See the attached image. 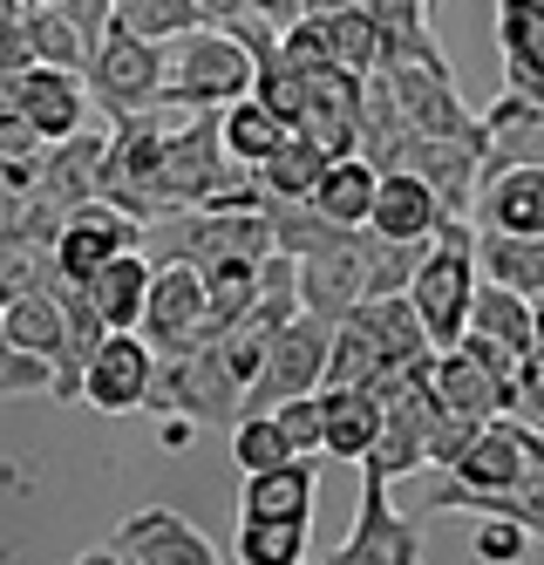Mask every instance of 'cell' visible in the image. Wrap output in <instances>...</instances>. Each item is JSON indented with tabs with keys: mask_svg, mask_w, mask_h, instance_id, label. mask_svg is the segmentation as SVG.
Returning <instances> with one entry per match:
<instances>
[{
	"mask_svg": "<svg viewBox=\"0 0 544 565\" xmlns=\"http://www.w3.org/2000/svg\"><path fill=\"white\" fill-rule=\"evenodd\" d=\"M374 171L367 157H333V164L320 171V184H313V198L307 205L333 225V232H367V205H374Z\"/></svg>",
	"mask_w": 544,
	"mask_h": 565,
	"instance_id": "23",
	"label": "cell"
},
{
	"mask_svg": "<svg viewBox=\"0 0 544 565\" xmlns=\"http://www.w3.org/2000/svg\"><path fill=\"white\" fill-rule=\"evenodd\" d=\"M232 558H238V565H307V524H259V518H238Z\"/></svg>",
	"mask_w": 544,
	"mask_h": 565,
	"instance_id": "30",
	"label": "cell"
},
{
	"mask_svg": "<svg viewBox=\"0 0 544 565\" xmlns=\"http://www.w3.org/2000/svg\"><path fill=\"white\" fill-rule=\"evenodd\" d=\"M198 14H204V28H232L253 14V0H198Z\"/></svg>",
	"mask_w": 544,
	"mask_h": 565,
	"instance_id": "37",
	"label": "cell"
},
{
	"mask_svg": "<svg viewBox=\"0 0 544 565\" xmlns=\"http://www.w3.org/2000/svg\"><path fill=\"white\" fill-rule=\"evenodd\" d=\"M49 388H55V375L34 354L8 348V334H0V395H49Z\"/></svg>",
	"mask_w": 544,
	"mask_h": 565,
	"instance_id": "34",
	"label": "cell"
},
{
	"mask_svg": "<svg viewBox=\"0 0 544 565\" xmlns=\"http://www.w3.org/2000/svg\"><path fill=\"white\" fill-rule=\"evenodd\" d=\"M313 457H292L279 470L245 477L238 491V518H259V524H313Z\"/></svg>",
	"mask_w": 544,
	"mask_h": 565,
	"instance_id": "18",
	"label": "cell"
},
{
	"mask_svg": "<svg viewBox=\"0 0 544 565\" xmlns=\"http://www.w3.org/2000/svg\"><path fill=\"white\" fill-rule=\"evenodd\" d=\"M55 8H62V21L82 34V49L96 55V42L109 34V8H116V0H55Z\"/></svg>",
	"mask_w": 544,
	"mask_h": 565,
	"instance_id": "35",
	"label": "cell"
},
{
	"mask_svg": "<svg viewBox=\"0 0 544 565\" xmlns=\"http://www.w3.org/2000/svg\"><path fill=\"white\" fill-rule=\"evenodd\" d=\"M122 253H143V225H137L130 212H116L109 198H82V205L62 212V225H55L49 266H55V279L82 287L89 273H103V266L122 259Z\"/></svg>",
	"mask_w": 544,
	"mask_h": 565,
	"instance_id": "6",
	"label": "cell"
},
{
	"mask_svg": "<svg viewBox=\"0 0 544 565\" xmlns=\"http://www.w3.org/2000/svg\"><path fill=\"white\" fill-rule=\"evenodd\" d=\"M477 218H483V232L544 238V164L490 171V178L477 184Z\"/></svg>",
	"mask_w": 544,
	"mask_h": 565,
	"instance_id": "16",
	"label": "cell"
},
{
	"mask_svg": "<svg viewBox=\"0 0 544 565\" xmlns=\"http://www.w3.org/2000/svg\"><path fill=\"white\" fill-rule=\"evenodd\" d=\"M395 171L423 178L436 191L442 218H470L477 205V184H483V143H456V137H408Z\"/></svg>",
	"mask_w": 544,
	"mask_h": 565,
	"instance_id": "13",
	"label": "cell"
},
{
	"mask_svg": "<svg viewBox=\"0 0 544 565\" xmlns=\"http://www.w3.org/2000/svg\"><path fill=\"white\" fill-rule=\"evenodd\" d=\"M477 225L470 218H442L436 238L423 246V259H415L402 300L415 307V320H423L429 348H456L463 341V320H470V300H477V253H470Z\"/></svg>",
	"mask_w": 544,
	"mask_h": 565,
	"instance_id": "2",
	"label": "cell"
},
{
	"mask_svg": "<svg viewBox=\"0 0 544 565\" xmlns=\"http://www.w3.org/2000/svg\"><path fill=\"white\" fill-rule=\"evenodd\" d=\"M191 28H204L198 0H116L109 8V34H130V42H150V49L184 42Z\"/></svg>",
	"mask_w": 544,
	"mask_h": 565,
	"instance_id": "25",
	"label": "cell"
},
{
	"mask_svg": "<svg viewBox=\"0 0 544 565\" xmlns=\"http://www.w3.org/2000/svg\"><path fill=\"white\" fill-rule=\"evenodd\" d=\"M232 463H238L245 477H259V470H279V463H292V450H286L279 423H273V416H259V409H245V416L232 423Z\"/></svg>",
	"mask_w": 544,
	"mask_h": 565,
	"instance_id": "31",
	"label": "cell"
},
{
	"mask_svg": "<svg viewBox=\"0 0 544 565\" xmlns=\"http://www.w3.org/2000/svg\"><path fill=\"white\" fill-rule=\"evenodd\" d=\"M82 75H89V103L109 109V124L116 116H143V109L163 103V49L130 42V34H103L96 55L82 62Z\"/></svg>",
	"mask_w": 544,
	"mask_h": 565,
	"instance_id": "9",
	"label": "cell"
},
{
	"mask_svg": "<svg viewBox=\"0 0 544 565\" xmlns=\"http://www.w3.org/2000/svg\"><path fill=\"white\" fill-rule=\"evenodd\" d=\"M137 334L157 348V361L204 348V273L184 259H150V294H143V320Z\"/></svg>",
	"mask_w": 544,
	"mask_h": 565,
	"instance_id": "8",
	"label": "cell"
},
{
	"mask_svg": "<svg viewBox=\"0 0 544 565\" xmlns=\"http://www.w3.org/2000/svg\"><path fill=\"white\" fill-rule=\"evenodd\" d=\"M544 470V436L518 416H490L470 450L449 463V483L436 491V511L449 518H511V498Z\"/></svg>",
	"mask_w": 544,
	"mask_h": 565,
	"instance_id": "1",
	"label": "cell"
},
{
	"mask_svg": "<svg viewBox=\"0 0 544 565\" xmlns=\"http://www.w3.org/2000/svg\"><path fill=\"white\" fill-rule=\"evenodd\" d=\"M0 109H14L28 124V137L49 150V143L82 130L89 89H82V75H68V68H14V75H0Z\"/></svg>",
	"mask_w": 544,
	"mask_h": 565,
	"instance_id": "10",
	"label": "cell"
},
{
	"mask_svg": "<svg viewBox=\"0 0 544 565\" xmlns=\"http://www.w3.org/2000/svg\"><path fill=\"white\" fill-rule=\"evenodd\" d=\"M382 436V402L374 388H320V450L341 457V463H361Z\"/></svg>",
	"mask_w": 544,
	"mask_h": 565,
	"instance_id": "20",
	"label": "cell"
},
{
	"mask_svg": "<svg viewBox=\"0 0 544 565\" xmlns=\"http://www.w3.org/2000/svg\"><path fill=\"white\" fill-rule=\"evenodd\" d=\"M253 14H259V21H273V28L286 34L292 21H300V14H307V0H253Z\"/></svg>",
	"mask_w": 544,
	"mask_h": 565,
	"instance_id": "38",
	"label": "cell"
},
{
	"mask_svg": "<svg viewBox=\"0 0 544 565\" xmlns=\"http://www.w3.org/2000/svg\"><path fill=\"white\" fill-rule=\"evenodd\" d=\"M279 143H286V124H279L273 109H259L253 96H238V103H225V109H218V150H225V164L259 171Z\"/></svg>",
	"mask_w": 544,
	"mask_h": 565,
	"instance_id": "24",
	"label": "cell"
},
{
	"mask_svg": "<svg viewBox=\"0 0 544 565\" xmlns=\"http://www.w3.org/2000/svg\"><path fill=\"white\" fill-rule=\"evenodd\" d=\"M143 409H157V416L178 409L191 429H204V423H238L245 416V382L232 375V361L218 354V341H204L191 354L157 361V382H150Z\"/></svg>",
	"mask_w": 544,
	"mask_h": 565,
	"instance_id": "4",
	"label": "cell"
},
{
	"mask_svg": "<svg viewBox=\"0 0 544 565\" xmlns=\"http://www.w3.org/2000/svg\"><path fill=\"white\" fill-rule=\"evenodd\" d=\"M320 171H327V157H320L300 130H286V143L266 157L253 178H259V198H266V205H307L313 184H320Z\"/></svg>",
	"mask_w": 544,
	"mask_h": 565,
	"instance_id": "26",
	"label": "cell"
},
{
	"mask_svg": "<svg viewBox=\"0 0 544 565\" xmlns=\"http://www.w3.org/2000/svg\"><path fill=\"white\" fill-rule=\"evenodd\" d=\"M266 416L279 423L292 457H320V395H292V402H279V409H266Z\"/></svg>",
	"mask_w": 544,
	"mask_h": 565,
	"instance_id": "32",
	"label": "cell"
},
{
	"mask_svg": "<svg viewBox=\"0 0 544 565\" xmlns=\"http://www.w3.org/2000/svg\"><path fill=\"white\" fill-rule=\"evenodd\" d=\"M504 62H511L518 96H544V8L537 0H504Z\"/></svg>",
	"mask_w": 544,
	"mask_h": 565,
	"instance_id": "28",
	"label": "cell"
},
{
	"mask_svg": "<svg viewBox=\"0 0 544 565\" xmlns=\"http://www.w3.org/2000/svg\"><path fill=\"white\" fill-rule=\"evenodd\" d=\"M327 341H333L327 320L292 313L286 328L266 341L259 375L245 382V409L266 416V409H279V402H292V395H320V388H327Z\"/></svg>",
	"mask_w": 544,
	"mask_h": 565,
	"instance_id": "5",
	"label": "cell"
},
{
	"mask_svg": "<svg viewBox=\"0 0 544 565\" xmlns=\"http://www.w3.org/2000/svg\"><path fill=\"white\" fill-rule=\"evenodd\" d=\"M238 96H253V55L225 28H191L184 42L163 49V103L218 116Z\"/></svg>",
	"mask_w": 544,
	"mask_h": 565,
	"instance_id": "3",
	"label": "cell"
},
{
	"mask_svg": "<svg viewBox=\"0 0 544 565\" xmlns=\"http://www.w3.org/2000/svg\"><path fill=\"white\" fill-rule=\"evenodd\" d=\"M429 388H436V409H442V416H470V423L504 416V388H497L463 348H442V354L429 361Z\"/></svg>",
	"mask_w": 544,
	"mask_h": 565,
	"instance_id": "22",
	"label": "cell"
},
{
	"mask_svg": "<svg viewBox=\"0 0 544 565\" xmlns=\"http://www.w3.org/2000/svg\"><path fill=\"white\" fill-rule=\"evenodd\" d=\"M150 382H157V348L143 334H103V348L82 361L75 402H89L103 416H130L150 402Z\"/></svg>",
	"mask_w": 544,
	"mask_h": 565,
	"instance_id": "11",
	"label": "cell"
},
{
	"mask_svg": "<svg viewBox=\"0 0 544 565\" xmlns=\"http://www.w3.org/2000/svg\"><path fill=\"white\" fill-rule=\"evenodd\" d=\"M436 225H442V205H436V191L423 178H408V171L374 178V205H367L374 238H388V246H429Z\"/></svg>",
	"mask_w": 544,
	"mask_h": 565,
	"instance_id": "15",
	"label": "cell"
},
{
	"mask_svg": "<svg viewBox=\"0 0 544 565\" xmlns=\"http://www.w3.org/2000/svg\"><path fill=\"white\" fill-rule=\"evenodd\" d=\"M531 369H544V300H531Z\"/></svg>",
	"mask_w": 544,
	"mask_h": 565,
	"instance_id": "40",
	"label": "cell"
},
{
	"mask_svg": "<svg viewBox=\"0 0 544 565\" xmlns=\"http://www.w3.org/2000/svg\"><path fill=\"white\" fill-rule=\"evenodd\" d=\"M327 565H423V532L388 504V483L382 477H361V511H354V532L341 539Z\"/></svg>",
	"mask_w": 544,
	"mask_h": 565,
	"instance_id": "12",
	"label": "cell"
},
{
	"mask_svg": "<svg viewBox=\"0 0 544 565\" xmlns=\"http://www.w3.org/2000/svg\"><path fill=\"white\" fill-rule=\"evenodd\" d=\"M163 259H184L198 273L259 266V259H273L266 212H178L171 218V253H163Z\"/></svg>",
	"mask_w": 544,
	"mask_h": 565,
	"instance_id": "7",
	"label": "cell"
},
{
	"mask_svg": "<svg viewBox=\"0 0 544 565\" xmlns=\"http://www.w3.org/2000/svg\"><path fill=\"white\" fill-rule=\"evenodd\" d=\"M524 545H531V532L518 518H477V558L483 565H518Z\"/></svg>",
	"mask_w": 544,
	"mask_h": 565,
	"instance_id": "33",
	"label": "cell"
},
{
	"mask_svg": "<svg viewBox=\"0 0 544 565\" xmlns=\"http://www.w3.org/2000/svg\"><path fill=\"white\" fill-rule=\"evenodd\" d=\"M109 552H116L122 565H218V545L204 539L191 518L163 511V504L122 518L116 539H109Z\"/></svg>",
	"mask_w": 544,
	"mask_h": 565,
	"instance_id": "14",
	"label": "cell"
},
{
	"mask_svg": "<svg viewBox=\"0 0 544 565\" xmlns=\"http://www.w3.org/2000/svg\"><path fill=\"white\" fill-rule=\"evenodd\" d=\"M354 8H367V0H307V14H300V21H327V14H354Z\"/></svg>",
	"mask_w": 544,
	"mask_h": 565,
	"instance_id": "39",
	"label": "cell"
},
{
	"mask_svg": "<svg viewBox=\"0 0 544 565\" xmlns=\"http://www.w3.org/2000/svg\"><path fill=\"white\" fill-rule=\"evenodd\" d=\"M307 28L320 34L327 62H341L348 75H374V55H382V34H374L367 8H354V14H327V21H307Z\"/></svg>",
	"mask_w": 544,
	"mask_h": 565,
	"instance_id": "29",
	"label": "cell"
},
{
	"mask_svg": "<svg viewBox=\"0 0 544 565\" xmlns=\"http://www.w3.org/2000/svg\"><path fill=\"white\" fill-rule=\"evenodd\" d=\"M470 253H477L483 287H504L518 300H544V238H511V232H483L477 225Z\"/></svg>",
	"mask_w": 544,
	"mask_h": 565,
	"instance_id": "19",
	"label": "cell"
},
{
	"mask_svg": "<svg viewBox=\"0 0 544 565\" xmlns=\"http://www.w3.org/2000/svg\"><path fill=\"white\" fill-rule=\"evenodd\" d=\"M82 294H89L96 320L109 334H137V320H143V294H150V253H122L109 259L103 273L82 279Z\"/></svg>",
	"mask_w": 544,
	"mask_h": 565,
	"instance_id": "21",
	"label": "cell"
},
{
	"mask_svg": "<svg viewBox=\"0 0 544 565\" xmlns=\"http://www.w3.org/2000/svg\"><path fill=\"white\" fill-rule=\"evenodd\" d=\"M463 334L497 341L504 354L531 361V300H518V294H504V287H483V279H477V300H470Z\"/></svg>",
	"mask_w": 544,
	"mask_h": 565,
	"instance_id": "27",
	"label": "cell"
},
{
	"mask_svg": "<svg viewBox=\"0 0 544 565\" xmlns=\"http://www.w3.org/2000/svg\"><path fill=\"white\" fill-rule=\"evenodd\" d=\"M483 124V178L490 171H518V164H544V103L537 96H504Z\"/></svg>",
	"mask_w": 544,
	"mask_h": 565,
	"instance_id": "17",
	"label": "cell"
},
{
	"mask_svg": "<svg viewBox=\"0 0 544 565\" xmlns=\"http://www.w3.org/2000/svg\"><path fill=\"white\" fill-rule=\"evenodd\" d=\"M483 423H470V416H436V429H429V463H456V457H463L470 450V436H477Z\"/></svg>",
	"mask_w": 544,
	"mask_h": 565,
	"instance_id": "36",
	"label": "cell"
},
{
	"mask_svg": "<svg viewBox=\"0 0 544 565\" xmlns=\"http://www.w3.org/2000/svg\"><path fill=\"white\" fill-rule=\"evenodd\" d=\"M75 565H122L109 545H89V552H75Z\"/></svg>",
	"mask_w": 544,
	"mask_h": 565,
	"instance_id": "41",
	"label": "cell"
}]
</instances>
